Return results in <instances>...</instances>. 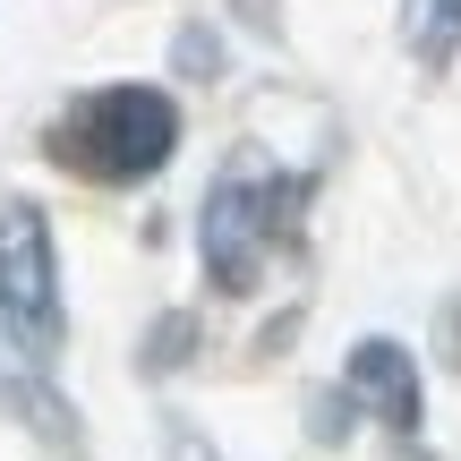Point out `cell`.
<instances>
[{
  "instance_id": "1",
  "label": "cell",
  "mask_w": 461,
  "mask_h": 461,
  "mask_svg": "<svg viewBox=\"0 0 461 461\" xmlns=\"http://www.w3.org/2000/svg\"><path fill=\"white\" fill-rule=\"evenodd\" d=\"M51 154L86 180H154V171L180 154V103L163 86H95V95L68 103V120L51 129Z\"/></svg>"
},
{
  "instance_id": "2",
  "label": "cell",
  "mask_w": 461,
  "mask_h": 461,
  "mask_svg": "<svg viewBox=\"0 0 461 461\" xmlns=\"http://www.w3.org/2000/svg\"><path fill=\"white\" fill-rule=\"evenodd\" d=\"M0 333H9L26 359H51L68 333L60 308V248H51L43 205L0 197Z\"/></svg>"
},
{
  "instance_id": "3",
  "label": "cell",
  "mask_w": 461,
  "mask_h": 461,
  "mask_svg": "<svg viewBox=\"0 0 461 461\" xmlns=\"http://www.w3.org/2000/svg\"><path fill=\"white\" fill-rule=\"evenodd\" d=\"M282 205H291L282 180H257V171H222L214 180V197H205V214H197V257H205V274H214V291H257L265 248H274V230H282Z\"/></svg>"
},
{
  "instance_id": "4",
  "label": "cell",
  "mask_w": 461,
  "mask_h": 461,
  "mask_svg": "<svg viewBox=\"0 0 461 461\" xmlns=\"http://www.w3.org/2000/svg\"><path fill=\"white\" fill-rule=\"evenodd\" d=\"M342 384H350V393H359L393 436H419V359L393 342V333H367V342H350Z\"/></svg>"
},
{
  "instance_id": "5",
  "label": "cell",
  "mask_w": 461,
  "mask_h": 461,
  "mask_svg": "<svg viewBox=\"0 0 461 461\" xmlns=\"http://www.w3.org/2000/svg\"><path fill=\"white\" fill-rule=\"evenodd\" d=\"M402 43H411V60L428 68H453L461 51V0H402Z\"/></svg>"
}]
</instances>
